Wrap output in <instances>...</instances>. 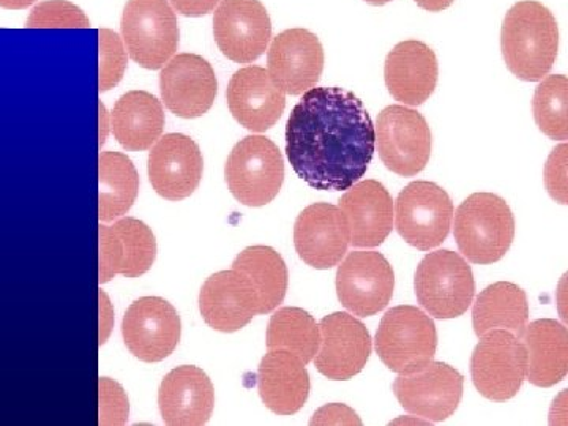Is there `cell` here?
I'll return each mask as SVG.
<instances>
[{"mask_svg": "<svg viewBox=\"0 0 568 426\" xmlns=\"http://www.w3.org/2000/svg\"><path fill=\"white\" fill-rule=\"evenodd\" d=\"M369 112L353 92L313 88L302 93L286 123V155L294 173L321 192H345L375 155Z\"/></svg>", "mask_w": 568, "mask_h": 426, "instance_id": "obj_1", "label": "cell"}, {"mask_svg": "<svg viewBox=\"0 0 568 426\" xmlns=\"http://www.w3.org/2000/svg\"><path fill=\"white\" fill-rule=\"evenodd\" d=\"M507 69L526 82L548 77L559 51L555 14L537 0H521L507 11L500 32Z\"/></svg>", "mask_w": 568, "mask_h": 426, "instance_id": "obj_2", "label": "cell"}, {"mask_svg": "<svg viewBox=\"0 0 568 426\" xmlns=\"http://www.w3.org/2000/svg\"><path fill=\"white\" fill-rule=\"evenodd\" d=\"M454 215L455 241L467 261L488 265L506 256L515 237V216L506 200L493 193H474Z\"/></svg>", "mask_w": 568, "mask_h": 426, "instance_id": "obj_3", "label": "cell"}, {"mask_svg": "<svg viewBox=\"0 0 568 426\" xmlns=\"http://www.w3.org/2000/svg\"><path fill=\"white\" fill-rule=\"evenodd\" d=\"M227 189L246 207H263L278 196L284 182V160L278 145L265 136L237 142L224 166Z\"/></svg>", "mask_w": 568, "mask_h": 426, "instance_id": "obj_4", "label": "cell"}, {"mask_svg": "<svg viewBox=\"0 0 568 426\" xmlns=\"http://www.w3.org/2000/svg\"><path fill=\"white\" fill-rule=\"evenodd\" d=\"M414 287L418 304L436 320L465 315L476 294L473 268L462 254L436 250L418 264Z\"/></svg>", "mask_w": 568, "mask_h": 426, "instance_id": "obj_5", "label": "cell"}, {"mask_svg": "<svg viewBox=\"0 0 568 426\" xmlns=\"http://www.w3.org/2000/svg\"><path fill=\"white\" fill-rule=\"evenodd\" d=\"M376 353L390 372L407 375L435 358L437 331L432 317L417 306L388 310L376 334Z\"/></svg>", "mask_w": 568, "mask_h": 426, "instance_id": "obj_6", "label": "cell"}, {"mask_svg": "<svg viewBox=\"0 0 568 426\" xmlns=\"http://www.w3.org/2000/svg\"><path fill=\"white\" fill-rule=\"evenodd\" d=\"M121 31L130 58L142 69H162L179 50L178 17L168 0H129Z\"/></svg>", "mask_w": 568, "mask_h": 426, "instance_id": "obj_7", "label": "cell"}, {"mask_svg": "<svg viewBox=\"0 0 568 426\" xmlns=\"http://www.w3.org/2000/svg\"><path fill=\"white\" fill-rule=\"evenodd\" d=\"M377 152L392 173L414 178L432 156V130L424 115L405 104L384 108L375 126Z\"/></svg>", "mask_w": 568, "mask_h": 426, "instance_id": "obj_8", "label": "cell"}, {"mask_svg": "<svg viewBox=\"0 0 568 426\" xmlns=\"http://www.w3.org/2000/svg\"><path fill=\"white\" fill-rule=\"evenodd\" d=\"M454 213L452 197L443 186L417 181L398 194L395 227L407 244L420 252H429L446 241Z\"/></svg>", "mask_w": 568, "mask_h": 426, "instance_id": "obj_9", "label": "cell"}, {"mask_svg": "<svg viewBox=\"0 0 568 426\" xmlns=\"http://www.w3.org/2000/svg\"><path fill=\"white\" fill-rule=\"evenodd\" d=\"M528 372V354L521 339L507 331L480 336L470 361L474 386L491 402L504 403L521 390Z\"/></svg>", "mask_w": 568, "mask_h": 426, "instance_id": "obj_10", "label": "cell"}, {"mask_svg": "<svg viewBox=\"0 0 568 426\" xmlns=\"http://www.w3.org/2000/svg\"><path fill=\"white\" fill-rule=\"evenodd\" d=\"M395 274L387 257L377 252H353L336 272V294L355 316L369 317L390 304Z\"/></svg>", "mask_w": 568, "mask_h": 426, "instance_id": "obj_11", "label": "cell"}, {"mask_svg": "<svg viewBox=\"0 0 568 426\" xmlns=\"http://www.w3.org/2000/svg\"><path fill=\"white\" fill-rule=\"evenodd\" d=\"M465 377L444 362H429L417 372L399 375L394 394L399 405L414 416L426 420H447L458 409Z\"/></svg>", "mask_w": 568, "mask_h": 426, "instance_id": "obj_12", "label": "cell"}, {"mask_svg": "<svg viewBox=\"0 0 568 426\" xmlns=\"http://www.w3.org/2000/svg\"><path fill=\"white\" fill-rule=\"evenodd\" d=\"M213 37L230 61L256 62L271 43V17L260 0H222L213 14Z\"/></svg>", "mask_w": 568, "mask_h": 426, "instance_id": "obj_13", "label": "cell"}, {"mask_svg": "<svg viewBox=\"0 0 568 426\" xmlns=\"http://www.w3.org/2000/svg\"><path fill=\"white\" fill-rule=\"evenodd\" d=\"M181 317L162 297H141L130 305L122 321V336L134 357L162 362L181 342Z\"/></svg>", "mask_w": 568, "mask_h": 426, "instance_id": "obj_14", "label": "cell"}, {"mask_svg": "<svg viewBox=\"0 0 568 426\" xmlns=\"http://www.w3.org/2000/svg\"><path fill=\"white\" fill-rule=\"evenodd\" d=\"M268 77L286 95H302L316 88L324 70V48L316 33L295 28L272 40L267 52Z\"/></svg>", "mask_w": 568, "mask_h": 426, "instance_id": "obj_15", "label": "cell"}, {"mask_svg": "<svg viewBox=\"0 0 568 426\" xmlns=\"http://www.w3.org/2000/svg\"><path fill=\"white\" fill-rule=\"evenodd\" d=\"M298 257L317 271L342 263L351 245V231L342 209L328 203L308 205L294 224Z\"/></svg>", "mask_w": 568, "mask_h": 426, "instance_id": "obj_16", "label": "cell"}, {"mask_svg": "<svg viewBox=\"0 0 568 426\" xmlns=\"http://www.w3.org/2000/svg\"><path fill=\"white\" fill-rule=\"evenodd\" d=\"M321 343L315 355L317 372L332 381L353 379L372 355L368 328L349 313L336 312L320 324Z\"/></svg>", "mask_w": 568, "mask_h": 426, "instance_id": "obj_17", "label": "cell"}, {"mask_svg": "<svg viewBox=\"0 0 568 426\" xmlns=\"http://www.w3.org/2000/svg\"><path fill=\"white\" fill-rule=\"evenodd\" d=\"M203 171L200 145L185 134H164L149 153V181L156 194L168 201L192 196L200 186Z\"/></svg>", "mask_w": 568, "mask_h": 426, "instance_id": "obj_18", "label": "cell"}, {"mask_svg": "<svg viewBox=\"0 0 568 426\" xmlns=\"http://www.w3.org/2000/svg\"><path fill=\"white\" fill-rule=\"evenodd\" d=\"M160 92L168 110L182 119H196L211 110L219 81L211 63L196 54H179L160 73Z\"/></svg>", "mask_w": 568, "mask_h": 426, "instance_id": "obj_19", "label": "cell"}, {"mask_svg": "<svg viewBox=\"0 0 568 426\" xmlns=\"http://www.w3.org/2000/svg\"><path fill=\"white\" fill-rule=\"evenodd\" d=\"M200 312L213 331L234 334L260 315V297L241 272H216L201 287Z\"/></svg>", "mask_w": 568, "mask_h": 426, "instance_id": "obj_20", "label": "cell"}, {"mask_svg": "<svg viewBox=\"0 0 568 426\" xmlns=\"http://www.w3.org/2000/svg\"><path fill=\"white\" fill-rule=\"evenodd\" d=\"M227 108L235 121L253 133H264L282 119L286 93L280 91L263 67L235 71L226 89Z\"/></svg>", "mask_w": 568, "mask_h": 426, "instance_id": "obj_21", "label": "cell"}, {"mask_svg": "<svg viewBox=\"0 0 568 426\" xmlns=\"http://www.w3.org/2000/svg\"><path fill=\"white\" fill-rule=\"evenodd\" d=\"M437 78L439 63L435 51L424 41H402L388 52L384 80L396 102L420 106L435 92Z\"/></svg>", "mask_w": 568, "mask_h": 426, "instance_id": "obj_22", "label": "cell"}, {"mask_svg": "<svg viewBox=\"0 0 568 426\" xmlns=\"http://www.w3.org/2000/svg\"><path fill=\"white\" fill-rule=\"evenodd\" d=\"M213 406L215 390L212 381L197 366H178L160 384L159 407L166 425H205L212 416Z\"/></svg>", "mask_w": 568, "mask_h": 426, "instance_id": "obj_23", "label": "cell"}, {"mask_svg": "<svg viewBox=\"0 0 568 426\" xmlns=\"http://www.w3.org/2000/svg\"><path fill=\"white\" fill-rule=\"evenodd\" d=\"M339 209L346 215L355 248H375L394 230V201L386 186L373 179L354 183L339 200Z\"/></svg>", "mask_w": 568, "mask_h": 426, "instance_id": "obj_24", "label": "cell"}, {"mask_svg": "<svg viewBox=\"0 0 568 426\" xmlns=\"http://www.w3.org/2000/svg\"><path fill=\"white\" fill-rule=\"evenodd\" d=\"M257 390L272 413H298L310 396V375L302 358L290 351H268L257 369Z\"/></svg>", "mask_w": 568, "mask_h": 426, "instance_id": "obj_25", "label": "cell"}, {"mask_svg": "<svg viewBox=\"0 0 568 426\" xmlns=\"http://www.w3.org/2000/svg\"><path fill=\"white\" fill-rule=\"evenodd\" d=\"M528 354L526 376L534 386L559 384L568 372V332L555 320H538L526 325L518 336Z\"/></svg>", "mask_w": 568, "mask_h": 426, "instance_id": "obj_26", "label": "cell"}, {"mask_svg": "<svg viewBox=\"0 0 568 426\" xmlns=\"http://www.w3.org/2000/svg\"><path fill=\"white\" fill-rule=\"evenodd\" d=\"M111 126L115 140L126 151H148L163 133L162 102L145 91L126 92L115 103Z\"/></svg>", "mask_w": 568, "mask_h": 426, "instance_id": "obj_27", "label": "cell"}, {"mask_svg": "<svg viewBox=\"0 0 568 426\" xmlns=\"http://www.w3.org/2000/svg\"><path fill=\"white\" fill-rule=\"evenodd\" d=\"M528 321V295L515 283L491 284L478 294L474 304L473 324L477 336L489 331H507L519 336Z\"/></svg>", "mask_w": 568, "mask_h": 426, "instance_id": "obj_28", "label": "cell"}, {"mask_svg": "<svg viewBox=\"0 0 568 426\" xmlns=\"http://www.w3.org/2000/svg\"><path fill=\"white\" fill-rule=\"evenodd\" d=\"M256 290L260 297V315H268L283 304L290 286V272L280 253L271 246H248L239 253L233 263Z\"/></svg>", "mask_w": 568, "mask_h": 426, "instance_id": "obj_29", "label": "cell"}, {"mask_svg": "<svg viewBox=\"0 0 568 426\" xmlns=\"http://www.w3.org/2000/svg\"><path fill=\"white\" fill-rule=\"evenodd\" d=\"M99 219L112 222L133 207L140 190L136 168L121 152H102L99 156Z\"/></svg>", "mask_w": 568, "mask_h": 426, "instance_id": "obj_30", "label": "cell"}, {"mask_svg": "<svg viewBox=\"0 0 568 426\" xmlns=\"http://www.w3.org/2000/svg\"><path fill=\"white\" fill-rule=\"evenodd\" d=\"M321 332L315 317L302 308H282L274 313L267 327V349L290 351L304 364L315 358Z\"/></svg>", "mask_w": 568, "mask_h": 426, "instance_id": "obj_31", "label": "cell"}, {"mask_svg": "<svg viewBox=\"0 0 568 426\" xmlns=\"http://www.w3.org/2000/svg\"><path fill=\"white\" fill-rule=\"evenodd\" d=\"M534 119L549 140H568V80L564 74L544 78L534 93Z\"/></svg>", "mask_w": 568, "mask_h": 426, "instance_id": "obj_32", "label": "cell"}, {"mask_svg": "<svg viewBox=\"0 0 568 426\" xmlns=\"http://www.w3.org/2000/svg\"><path fill=\"white\" fill-rule=\"evenodd\" d=\"M111 227L121 245L122 263L119 274L126 278L144 275L156 257V241L151 227L130 216L118 220Z\"/></svg>", "mask_w": 568, "mask_h": 426, "instance_id": "obj_33", "label": "cell"}, {"mask_svg": "<svg viewBox=\"0 0 568 426\" xmlns=\"http://www.w3.org/2000/svg\"><path fill=\"white\" fill-rule=\"evenodd\" d=\"M84 11L69 0H47L33 7L26 28H89Z\"/></svg>", "mask_w": 568, "mask_h": 426, "instance_id": "obj_34", "label": "cell"}, {"mask_svg": "<svg viewBox=\"0 0 568 426\" xmlns=\"http://www.w3.org/2000/svg\"><path fill=\"white\" fill-rule=\"evenodd\" d=\"M100 92L110 91L121 82L126 69V54L118 33L100 29Z\"/></svg>", "mask_w": 568, "mask_h": 426, "instance_id": "obj_35", "label": "cell"}, {"mask_svg": "<svg viewBox=\"0 0 568 426\" xmlns=\"http://www.w3.org/2000/svg\"><path fill=\"white\" fill-rule=\"evenodd\" d=\"M567 162L568 145L564 142L551 152L545 164V185L549 196L562 205H567Z\"/></svg>", "mask_w": 568, "mask_h": 426, "instance_id": "obj_36", "label": "cell"}, {"mask_svg": "<svg viewBox=\"0 0 568 426\" xmlns=\"http://www.w3.org/2000/svg\"><path fill=\"white\" fill-rule=\"evenodd\" d=\"M100 283H108L121 272L122 253L118 235L111 226L100 224Z\"/></svg>", "mask_w": 568, "mask_h": 426, "instance_id": "obj_37", "label": "cell"}, {"mask_svg": "<svg viewBox=\"0 0 568 426\" xmlns=\"http://www.w3.org/2000/svg\"><path fill=\"white\" fill-rule=\"evenodd\" d=\"M312 425H362V420L351 407L327 405L317 410Z\"/></svg>", "mask_w": 568, "mask_h": 426, "instance_id": "obj_38", "label": "cell"}, {"mask_svg": "<svg viewBox=\"0 0 568 426\" xmlns=\"http://www.w3.org/2000/svg\"><path fill=\"white\" fill-rule=\"evenodd\" d=\"M219 2L220 0H170L171 6L179 13L190 18H200L211 13Z\"/></svg>", "mask_w": 568, "mask_h": 426, "instance_id": "obj_39", "label": "cell"}, {"mask_svg": "<svg viewBox=\"0 0 568 426\" xmlns=\"http://www.w3.org/2000/svg\"><path fill=\"white\" fill-rule=\"evenodd\" d=\"M454 2L455 0H416L418 7L426 11H432V13L448 9Z\"/></svg>", "mask_w": 568, "mask_h": 426, "instance_id": "obj_40", "label": "cell"}, {"mask_svg": "<svg viewBox=\"0 0 568 426\" xmlns=\"http://www.w3.org/2000/svg\"><path fill=\"white\" fill-rule=\"evenodd\" d=\"M37 0H0V7L7 10H22L33 6Z\"/></svg>", "mask_w": 568, "mask_h": 426, "instance_id": "obj_41", "label": "cell"}, {"mask_svg": "<svg viewBox=\"0 0 568 426\" xmlns=\"http://www.w3.org/2000/svg\"><path fill=\"white\" fill-rule=\"evenodd\" d=\"M366 3H372V6H386V3L392 2V0H365Z\"/></svg>", "mask_w": 568, "mask_h": 426, "instance_id": "obj_42", "label": "cell"}]
</instances>
